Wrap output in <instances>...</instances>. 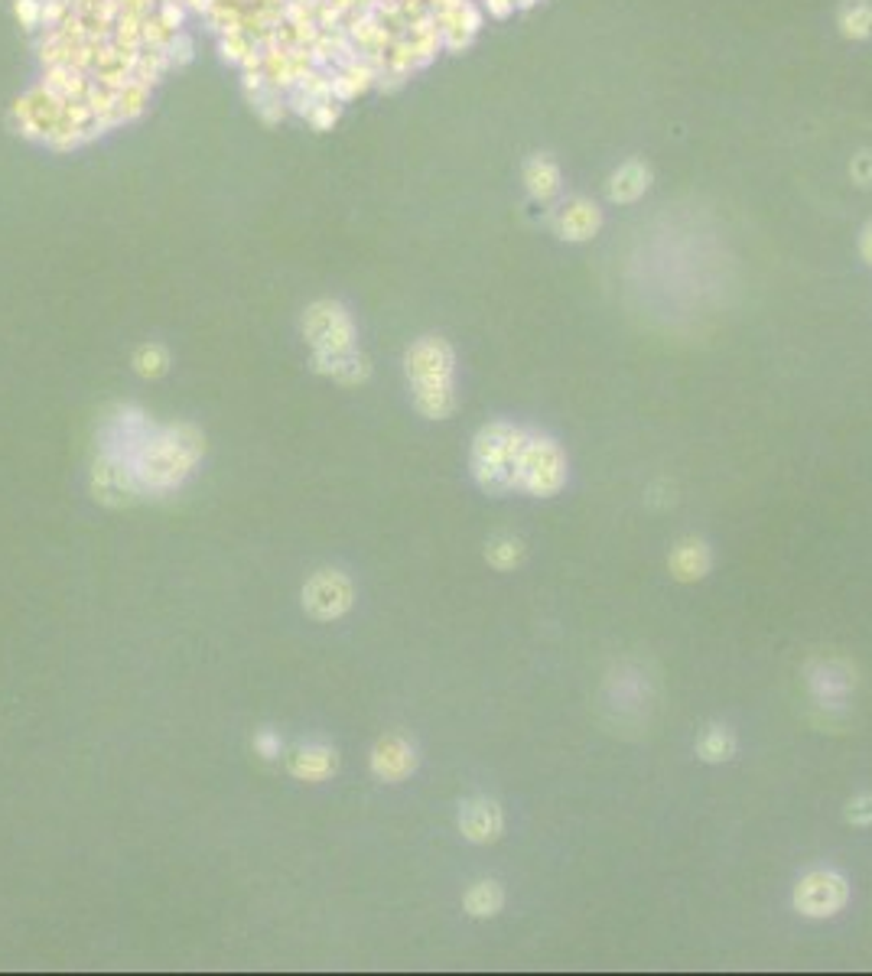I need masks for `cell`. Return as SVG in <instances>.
Segmentation results:
<instances>
[{
    "instance_id": "13",
    "label": "cell",
    "mask_w": 872,
    "mask_h": 976,
    "mask_svg": "<svg viewBox=\"0 0 872 976\" xmlns=\"http://www.w3.org/2000/svg\"><path fill=\"white\" fill-rule=\"evenodd\" d=\"M599 222H602V215H599L596 205L586 202V199H573V202L563 205V212H560V218H557V228L563 238H570V241H586L589 234H596Z\"/></svg>"
},
{
    "instance_id": "1",
    "label": "cell",
    "mask_w": 872,
    "mask_h": 976,
    "mask_svg": "<svg viewBox=\"0 0 872 976\" xmlns=\"http://www.w3.org/2000/svg\"><path fill=\"white\" fill-rule=\"evenodd\" d=\"M206 449V439L196 427L179 423V427H157L150 433L137 456H134V476L140 482V492H169L192 472Z\"/></svg>"
},
{
    "instance_id": "24",
    "label": "cell",
    "mask_w": 872,
    "mask_h": 976,
    "mask_svg": "<svg viewBox=\"0 0 872 976\" xmlns=\"http://www.w3.org/2000/svg\"><path fill=\"white\" fill-rule=\"evenodd\" d=\"M257 749H261L267 759H271V755H277V752H280V739H277L274 732H261V736H257Z\"/></svg>"
},
{
    "instance_id": "23",
    "label": "cell",
    "mask_w": 872,
    "mask_h": 976,
    "mask_svg": "<svg viewBox=\"0 0 872 976\" xmlns=\"http://www.w3.org/2000/svg\"><path fill=\"white\" fill-rule=\"evenodd\" d=\"M846 820L856 827H869L872 823V794H860L846 804Z\"/></svg>"
},
{
    "instance_id": "16",
    "label": "cell",
    "mask_w": 872,
    "mask_h": 976,
    "mask_svg": "<svg viewBox=\"0 0 872 976\" xmlns=\"http://www.w3.org/2000/svg\"><path fill=\"white\" fill-rule=\"evenodd\" d=\"M648 189V169L641 163H625L609 183V199L612 202H635Z\"/></svg>"
},
{
    "instance_id": "21",
    "label": "cell",
    "mask_w": 872,
    "mask_h": 976,
    "mask_svg": "<svg viewBox=\"0 0 872 976\" xmlns=\"http://www.w3.org/2000/svg\"><path fill=\"white\" fill-rule=\"evenodd\" d=\"M485 556H489L491 566H499V570H511V566L521 563L524 547H521V540H515V537H495V540L489 544V550H485Z\"/></svg>"
},
{
    "instance_id": "19",
    "label": "cell",
    "mask_w": 872,
    "mask_h": 976,
    "mask_svg": "<svg viewBox=\"0 0 872 976\" xmlns=\"http://www.w3.org/2000/svg\"><path fill=\"white\" fill-rule=\"evenodd\" d=\"M696 752H700V759H703V761H726V759H733V752H735L733 732L723 729V726H710V729L700 736V745H696Z\"/></svg>"
},
{
    "instance_id": "8",
    "label": "cell",
    "mask_w": 872,
    "mask_h": 976,
    "mask_svg": "<svg viewBox=\"0 0 872 976\" xmlns=\"http://www.w3.org/2000/svg\"><path fill=\"white\" fill-rule=\"evenodd\" d=\"M352 583L335 570L316 573L303 586V609L316 618H339L352 609Z\"/></svg>"
},
{
    "instance_id": "22",
    "label": "cell",
    "mask_w": 872,
    "mask_h": 976,
    "mask_svg": "<svg viewBox=\"0 0 872 976\" xmlns=\"http://www.w3.org/2000/svg\"><path fill=\"white\" fill-rule=\"evenodd\" d=\"M134 368H137L144 378H160V374L169 368L167 349H163V345H140L137 355H134Z\"/></svg>"
},
{
    "instance_id": "11",
    "label": "cell",
    "mask_w": 872,
    "mask_h": 976,
    "mask_svg": "<svg viewBox=\"0 0 872 976\" xmlns=\"http://www.w3.org/2000/svg\"><path fill=\"white\" fill-rule=\"evenodd\" d=\"M413 768H417L413 745L411 742H404L401 736H388V739H381L374 745L372 771L381 781H401V778H407Z\"/></svg>"
},
{
    "instance_id": "9",
    "label": "cell",
    "mask_w": 872,
    "mask_h": 976,
    "mask_svg": "<svg viewBox=\"0 0 872 976\" xmlns=\"http://www.w3.org/2000/svg\"><path fill=\"white\" fill-rule=\"evenodd\" d=\"M91 488H95V498L105 501V505H130V501H137L144 495L137 476H134V466L111 456H101L95 462Z\"/></svg>"
},
{
    "instance_id": "5",
    "label": "cell",
    "mask_w": 872,
    "mask_h": 976,
    "mask_svg": "<svg viewBox=\"0 0 872 976\" xmlns=\"http://www.w3.org/2000/svg\"><path fill=\"white\" fill-rule=\"evenodd\" d=\"M850 898V885L833 869H813L794 885V908L804 917H830Z\"/></svg>"
},
{
    "instance_id": "15",
    "label": "cell",
    "mask_w": 872,
    "mask_h": 976,
    "mask_svg": "<svg viewBox=\"0 0 872 976\" xmlns=\"http://www.w3.org/2000/svg\"><path fill=\"white\" fill-rule=\"evenodd\" d=\"M335 765H339L335 752L323 749V745H313V749H296L294 755H290V771H294L296 778H306V781L329 778V775L335 771Z\"/></svg>"
},
{
    "instance_id": "20",
    "label": "cell",
    "mask_w": 872,
    "mask_h": 976,
    "mask_svg": "<svg viewBox=\"0 0 872 976\" xmlns=\"http://www.w3.org/2000/svg\"><path fill=\"white\" fill-rule=\"evenodd\" d=\"M843 29L850 36H872V0H850L843 7Z\"/></svg>"
},
{
    "instance_id": "7",
    "label": "cell",
    "mask_w": 872,
    "mask_h": 976,
    "mask_svg": "<svg viewBox=\"0 0 872 976\" xmlns=\"http://www.w3.org/2000/svg\"><path fill=\"white\" fill-rule=\"evenodd\" d=\"M303 335L313 351H342L355 349L352 319L339 303H316L303 316Z\"/></svg>"
},
{
    "instance_id": "4",
    "label": "cell",
    "mask_w": 872,
    "mask_h": 976,
    "mask_svg": "<svg viewBox=\"0 0 872 976\" xmlns=\"http://www.w3.org/2000/svg\"><path fill=\"white\" fill-rule=\"evenodd\" d=\"M567 482V459L550 439L528 437L524 449H521L518 462V488H524L528 495H557Z\"/></svg>"
},
{
    "instance_id": "17",
    "label": "cell",
    "mask_w": 872,
    "mask_h": 976,
    "mask_svg": "<svg viewBox=\"0 0 872 976\" xmlns=\"http://www.w3.org/2000/svg\"><path fill=\"white\" fill-rule=\"evenodd\" d=\"M524 179H528L530 195L540 199V202L554 199L557 189H560V169L550 163L547 156H534V160L528 163V169H524Z\"/></svg>"
},
{
    "instance_id": "2",
    "label": "cell",
    "mask_w": 872,
    "mask_h": 976,
    "mask_svg": "<svg viewBox=\"0 0 872 976\" xmlns=\"http://www.w3.org/2000/svg\"><path fill=\"white\" fill-rule=\"evenodd\" d=\"M407 378L413 404L423 417L443 420L456 407L452 394V351L443 339H420L407 351Z\"/></svg>"
},
{
    "instance_id": "14",
    "label": "cell",
    "mask_w": 872,
    "mask_h": 976,
    "mask_svg": "<svg viewBox=\"0 0 872 976\" xmlns=\"http://www.w3.org/2000/svg\"><path fill=\"white\" fill-rule=\"evenodd\" d=\"M671 573L677 576V579H684V583H690V579H703L706 570H710V550H706L703 540H694V537H687V540H680V544L671 550Z\"/></svg>"
},
{
    "instance_id": "10",
    "label": "cell",
    "mask_w": 872,
    "mask_h": 976,
    "mask_svg": "<svg viewBox=\"0 0 872 976\" xmlns=\"http://www.w3.org/2000/svg\"><path fill=\"white\" fill-rule=\"evenodd\" d=\"M501 827H505V817H501V807L495 800L472 798L462 804L460 830L469 843H491V839L501 837Z\"/></svg>"
},
{
    "instance_id": "12",
    "label": "cell",
    "mask_w": 872,
    "mask_h": 976,
    "mask_svg": "<svg viewBox=\"0 0 872 976\" xmlns=\"http://www.w3.org/2000/svg\"><path fill=\"white\" fill-rule=\"evenodd\" d=\"M313 365L319 374H329V378L342 381V384H358V381L368 378V361H365V355H358L355 349L316 351Z\"/></svg>"
},
{
    "instance_id": "18",
    "label": "cell",
    "mask_w": 872,
    "mask_h": 976,
    "mask_svg": "<svg viewBox=\"0 0 872 976\" xmlns=\"http://www.w3.org/2000/svg\"><path fill=\"white\" fill-rule=\"evenodd\" d=\"M462 905L472 917H491L499 915L501 905H505V892L499 888V882H475V885L466 892Z\"/></svg>"
},
{
    "instance_id": "3",
    "label": "cell",
    "mask_w": 872,
    "mask_h": 976,
    "mask_svg": "<svg viewBox=\"0 0 872 976\" xmlns=\"http://www.w3.org/2000/svg\"><path fill=\"white\" fill-rule=\"evenodd\" d=\"M524 433L511 423H489L472 443V476L485 492L505 495L518 488V462L524 449Z\"/></svg>"
},
{
    "instance_id": "6",
    "label": "cell",
    "mask_w": 872,
    "mask_h": 976,
    "mask_svg": "<svg viewBox=\"0 0 872 976\" xmlns=\"http://www.w3.org/2000/svg\"><path fill=\"white\" fill-rule=\"evenodd\" d=\"M153 429L157 427H153V420L147 413H140L134 407H121L114 417H108V423L101 429V456L134 462V456L144 449Z\"/></svg>"
}]
</instances>
